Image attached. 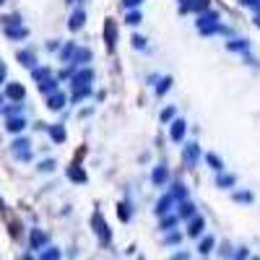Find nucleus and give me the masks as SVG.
<instances>
[{
    "mask_svg": "<svg viewBox=\"0 0 260 260\" xmlns=\"http://www.w3.org/2000/svg\"><path fill=\"white\" fill-rule=\"evenodd\" d=\"M10 151L16 154L18 162H31V138H26V135H18V138L10 141Z\"/></svg>",
    "mask_w": 260,
    "mask_h": 260,
    "instance_id": "1",
    "label": "nucleus"
},
{
    "mask_svg": "<svg viewBox=\"0 0 260 260\" xmlns=\"http://www.w3.org/2000/svg\"><path fill=\"white\" fill-rule=\"evenodd\" d=\"M91 229H94V234L99 237L101 245H109V242H112V229L107 227V221H104V216H101L99 211L91 216Z\"/></svg>",
    "mask_w": 260,
    "mask_h": 260,
    "instance_id": "2",
    "label": "nucleus"
},
{
    "mask_svg": "<svg viewBox=\"0 0 260 260\" xmlns=\"http://www.w3.org/2000/svg\"><path fill=\"white\" fill-rule=\"evenodd\" d=\"M200 159H203V149L198 146V141H190V143H185V149H182V162H185V167L195 169Z\"/></svg>",
    "mask_w": 260,
    "mask_h": 260,
    "instance_id": "3",
    "label": "nucleus"
},
{
    "mask_svg": "<svg viewBox=\"0 0 260 260\" xmlns=\"http://www.w3.org/2000/svg\"><path fill=\"white\" fill-rule=\"evenodd\" d=\"M94 68L91 65H81L78 71L73 73V78H71V88H78V86H91L94 84Z\"/></svg>",
    "mask_w": 260,
    "mask_h": 260,
    "instance_id": "4",
    "label": "nucleus"
},
{
    "mask_svg": "<svg viewBox=\"0 0 260 260\" xmlns=\"http://www.w3.org/2000/svg\"><path fill=\"white\" fill-rule=\"evenodd\" d=\"M206 234V219L200 216V213H195L193 219H187V229H185V237L187 240H200V237Z\"/></svg>",
    "mask_w": 260,
    "mask_h": 260,
    "instance_id": "5",
    "label": "nucleus"
},
{
    "mask_svg": "<svg viewBox=\"0 0 260 260\" xmlns=\"http://www.w3.org/2000/svg\"><path fill=\"white\" fill-rule=\"evenodd\" d=\"M227 50H229L232 55H242V58H250L253 44H250V39H245V37H229Z\"/></svg>",
    "mask_w": 260,
    "mask_h": 260,
    "instance_id": "6",
    "label": "nucleus"
},
{
    "mask_svg": "<svg viewBox=\"0 0 260 260\" xmlns=\"http://www.w3.org/2000/svg\"><path fill=\"white\" fill-rule=\"evenodd\" d=\"M187 135V122L182 117H174L172 122H169V141L172 143H182Z\"/></svg>",
    "mask_w": 260,
    "mask_h": 260,
    "instance_id": "7",
    "label": "nucleus"
},
{
    "mask_svg": "<svg viewBox=\"0 0 260 260\" xmlns=\"http://www.w3.org/2000/svg\"><path fill=\"white\" fill-rule=\"evenodd\" d=\"M84 26H86V10L81 5H76L71 10V16H68V29H71V31H81Z\"/></svg>",
    "mask_w": 260,
    "mask_h": 260,
    "instance_id": "8",
    "label": "nucleus"
},
{
    "mask_svg": "<svg viewBox=\"0 0 260 260\" xmlns=\"http://www.w3.org/2000/svg\"><path fill=\"white\" fill-rule=\"evenodd\" d=\"M219 21H221V13H219V10H213V8H208V10H203L200 16H195V29L213 26V24H219Z\"/></svg>",
    "mask_w": 260,
    "mask_h": 260,
    "instance_id": "9",
    "label": "nucleus"
},
{
    "mask_svg": "<svg viewBox=\"0 0 260 260\" xmlns=\"http://www.w3.org/2000/svg\"><path fill=\"white\" fill-rule=\"evenodd\" d=\"M211 8V0H190L187 5H179V13L187 16V13H193V16H200L203 10H208Z\"/></svg>",
    "mask_w": 260,
    "mask_h": 260,
    "instance_id": "10",
    "label": "nucleus"
},
{
    "mask_svg": "<svg viewBox=\"0 0 260 260\" xmlns=\"http://www.w3.org/2000/svg\"><path fill=\"white\" fill-rule=\"evenodd\" d=\"M94 96V88L91 86H78V88H71V96H68V101L71 104H81V101L91 99Z\"/></svg>",
    "mask_w": 260,
    "mask_h": 260,
    "instance_id": "11",
    "label": "nucleus"
},
{
    "mask_svg": "<svg viewBox=\"0 0 260 260\" xmlns=\"http://www.w3.org/2000/svg\"><path fill=\"white\" fill-rule=\"evenodd\" d=\"M29 245H31V250H42V247H47V245H50L47 232H42V229H31V232H29Z\"/></svg>",
    "mask_w": 260,
    "mask_h": 260,
    "instance_id": "12",
    "label": "nucleus"
},
{
    "mask_svg": "<svg viewBox=\"0 0 260 260\" xmlns=\"http://www.w3.org/2000/svg\"><path fill=\"white\" fill-rule=\"evenodd\" d=\"M174 206H177V203H174L172 193H164L159 200H156V206H154V213H156V216H164V213H169V211H172Z\"/></svg>",
    "mask_w": 260,
    "mask_h": 260,
    "instance_id": "13",
    "label": "nucleus"
},
{
    "mask_svg": "<svg viewBox=\"0 0 260 260\" xmlns=\"http://www.w3.org/2000/svg\"><path fill=\"white\" fill-rule=\"evenodd\" d=\"M174 211H177V216H179V219H182V221H187V219H193V216H195V213H198V208H195V203H193V200H190V198H187V200H179Z\"/></svg>",
    "mask_w": 260,
    "mask_h": 260,
    "instance_id": "14",
    "label": "nucleus"
},
{
    "mask_svg": "<svg viewBox=\"0 0 260 260\" xmlns=\"http://www.w3.org/2000/svg\"><path fill=\"white\" fill-rule=\"evenodd\" d=\"M5 37H8V39H13V42L26 39V37H29V29L21 24V21H16V24H8V26H5Z\"/></svg>",
    "mask_w": 260,
    "mask_h": 260,
    "instance_id": "15",
    "label": "nucleus"
},
{
    "mask_svg": "<svg viewBox=\"0 0 260 260\" xmlns=\"http://www.w3.org/2000/svg\"><path fill=\"white\" fill-rule=\"evenodd\" d=\"M179 219L177 216V211H169V213H164V216H159V229L162 232H172V229H177L179 227Z\"/></svg>",
    "mask_w": 260,
    "mask_h": 260,
    "instance_id": "16",
    "label": "nucleus"
},
{
    "mask_svg": "<svg viewBox=\"0 0 260 260\" xmlns=\"http://www.w3.org/2000/svg\"><path fill=\"white\" fill-rule=\"evenodd\" d=\"M104 42H107V50L109 52L115 50V44H117V26H115V21H112V18L104 21Z\"/></svg>",
    "mask_w": 260,
    "mask_h": 260,
    "instance_id": "17",
    "label": "nucleus"
},
{
    "mask_svg": "<svg viewBox=\"0 0 260 260\" xmlns=\"http://www.w3.org/2000/svg\"><path fill=\"white\" fill-rule=\"evenodd\" d=\"M151 182L159 185V187L169 182V167H167V164H156V167L151 169Z\"/></svg>",
    "mask_w": 260,
    "mask_h": 260,
    "instance_id": "18",
    "label": "nucleus"
},
{
    "mask_svg": "<svg viewBox=\"0 0 260 260\" xmlns=\"http://www.w3.org/2000/svg\"><path fill=\"white\" fill-rule=\"evenodd\" d=\"M213 182H216V187L219 190H232L234 185H237V177L232 174V172H216V179H213Z\"/></svg>",
    "mask_w": 260,
    "mask_h": 260,
    "instance_id": "19",
    "label": "nucleus"
},
{
    "mask_svg": "<svg viewBox=\"0 0 260 260\" xmlns=\"http://www.w3.org/2000/svg\"><path fill=\"white\" fill-rule=\"evenodd\" d=\"M65 104H68V94H63L60 88H58V91H52V94L47 96V107H50L52 112H60Z\"/></svg>",
    "mask_w": 260,
    "mask_h": 260,
    "instance_id": "20",
    "label": "nucleus"
},
{
    "mask_svg": "<svg viewBox=\"0 0 260 260\" xmlns=\"http://www.w3.org/2000/svg\"><path fill=\"white\" fill-rule=\"evenodd\" d=\"M169 193H172L174 203H179V200H187V198H190V190H187V185L182 182V179H174V182H172V187H169Z\"/></svg>",
    "mask_w": 260,
    "mask_h": 260,
    "instance_id": "21",
    "label": "nucleus"
},
{
    "mask_svg": "<svg viewBox=\"0 0 260 260\" xmlns=\"http://www.w3.org/2000/svg\"><path fill=\"white\" fill-rule=\"evenodd\" d=\"M24 128H26V117H21V115H13V117L5 120V130H8L10 135L24 133Z\"/></svg>",
    "mask_w": 260,
    "mask_h": 260,
    "instance_id": "22",
    "label": "nucleus"
},
{
    "mask_svg": "<svg viewBox=\"0 0 260 260\" xmlns=\"http://www.w3.org/2000/svg\"><path fill=\"white\" fill-rule=\"evenodd\" d=\"M26 96V88L21 86V84H5V99L10 101H24Z\"/></svg>",
    "mask_w": 260,
    "mask_h": 260,
    "instance_id": "23",
    "label": "nucleus"
},
{
    "mask_svg": "<svg viewBox=\"0 0 260 260\" xmlns=\"http://www.w3.org/2000/svg\"><path fill=\"white\" fill-rule=\"evenodd\" d=\"M213 247H216V237H211V234H203L200 237V242H198V255H211L213 253Z\"/></svg>",
    "mask_w": 260,
    "mask_h": 260,
    "instance_id": "24",
    "label": "nucleus"
},
{
    "mask_svg": "<svg viewBox=\"0 0 260 260\" xmlns=\"http://www.w3.org/2000/svg\"><path fill=\"white\" fill-rule=\"evenodd\" d=\"M16 60L24 68H29V71H31V68H37V55H34L31 50H18L16 52Z\"/></svg>",
    "mask_w": 260,
    "mask_h": 260,
    "instance_id": "25",
    "label": "nucleus"
},
{
    "mask_svg": "<svg viewBox=\"0 0 260 260\" xmlns=\"http://www.w3.org/2000/svg\"><path fill=\"white\" fill-rule=\"evenodd\" d=\"M182 242H185V232H179V229L164 232V245H167V247H179Z\"/></svg>",
    "mask_w": 260,
    "mask_h": 260,
    "instance_id": "26",
    "label": "nucleus"
},
{
    "mask_svg": "<svg viewBox=\"0 0 260 260\" xmlns=\"http://www.w3.org/2000/svg\"><path fill=\"white\" fill-rule=\"evenodd\" d=\"M172 84H174V81H172L169 76H159V81L154 84V94H156V96H167L169 88H172Z\"/></svg>",
    "mask_w": 260,
    "mask_h": 260,
    "instance_id": "27",
    "label": "nucleus"
},
{
    "mask_svg": "<svg viewBox=\"0 0 260 260\" xmlns=\"http://www.w3.org/2000/svg\"><path fill=\"white\" fill-rule=\"evenodd\" d=\"M133 211H135V208H133L130 200H120V203H117V216H120L122 224H128V221L133 219Z\"/></svg>",
    "mask_w": 260,
    "mask_h": 260,
    "instance_id": "28",
    "label": "nucleus"
},
{
    "mask_svg": "<svg viewBox=\"0 0 260 260\" xmlns=\"http://www.w3.org/2000/svg\"><path fill=\"white\" fill-rule=\"evenodd\" d=\"M91 60H94V52L88 50V47H78V50H76V58H73V63H76L78 68H81V65H88Z\"/></svg>",
    "mask_w": 260,
    "mask_h": 260,
    "instance_id": "29",
    "label": "nucleus"
},
{
    "mask_svg": "<svg viewBox=\"0 0 260 260\" xmlns=\"http://www.w3.org/2000/svg\"><path fill=\"white\" fill-rule=\"evenodd\" d=\"M68 179H71V182H76V185H84L86 182V172L78 164H71L68 167Z\"/></svg>",
    "mask_w": 260,
    "mask_h": 260,
    "instance_id": "30",
    "label": "nucleus"
},
{
    "mask_svg": "<svg viewBox=\"0 0 260 260\" xmlns=\"http://www.w3.org/2000/svg\"><path fill=\"white\" fill-rule=\"evenodd\" d=\"M76 50H78V44H76V42H65L63 47H60V60H63V63H73Z\"/></svg>",
    "mask_w": 260,
    "mask_h": 260,
    "instance_id": "31",
    "label": "nucleus"
},
{
    "mask_svg": "<svg viewBox=\"0 0 260 260\" xmlns=\"http://www.w3.org/2000/svg\"><path fill=\"white\" fill-rule=\"evenodd\" d=\"M232 200L234 203H242V206H250V203H255V195L250 193V190H234Z\"/></svg>",
    "mask_w": 260,
    "mask_h": 260,
    "instance_id": "32",
    "label": "nucleus"
},
{
    "mask_svg": "<svg viewBox=\"0 0 260 260\" xmlns=\"http://www.w3.org/2000/svg\"><path fill=\"white\" fill-rule=\"evenodd\" d=\"M203 159H206V164L213 169V172H221V169H224V162H221V156H219V154L208 151V154H203Z\"/></svg>",
    "mask_w": 260,
    "mask_h": 260,
    "instance_id": "33",
    "label": "nucleus"
},
{
    "mask_svg": "<svg viewBox=\"0 0 260 260\" xmlns=\"http://www.w3.org/2000/svg\"><path fill=\"white\" fill-rule=\"evenodd\" d=\"M39 91L44 94V96H50L52 91H58V78H44V81H39Z\"/></svg>",
    "mask_w": 260,
    "mask_h": 260,
    "instance_id": "34",
    "label": "nucleus"
},
{
    "mask_svg": "<svg viewBox=\"0 0 260 260\" xmlns=\"http://www.w3.org/2000/svg\"><path fill=\"white\" fill-rule=\"evenodd\" d=\"M50 141H55V143H65V125H50Z\"/></svg>",
    "mask_w": 260,
    "mask_h": 260,
    "instance_id": "35",
    "label": "nucleus"
},
{
    "mask_svg": "<svg viewBox=\"0 0 260 260\" xmlns=\"http://www.w3.org/2000/svg\"><path fill=\"white\" fill-rule=\"evenodd\" d=\"M141 21H143V13H141L138 8H133V10H128V13H125V24L128 26H138Z\"/></svg>",
    "mask_w": 260,
    "mask_h": 260,
    "instance_id": "36",
    "label": "nucleus"
},
{
    "mask_svg": "<svg viewBox=\"0 0 260 260\" xmlns=\"http://www.w3.org/2000/svg\"><path fill=\"white\" fill-rule=\"evenodd\" d=\"M52 76V71H50V68H42V65H37V68H31V78H34V81H44V78H50Z\"/></svg>",
    "mask_w": 260,
    "mask_h": 260,
    "instance_id": "37",
    "label": "nucleus"
},
{
    "mask_svg": "<svg viewBox=\"0 0 260 260\" xmlns=\"http://www.w3.org/2000/svg\"><path fill=\"white\" fill-rule=\"evenodd\" d=\"M63 253L58 250V247H42V250H39V258L42 260H58Z\"/></svg>",
    "mask_w": 260,
    "mask_h": 260,
    "instance_id": "38",
    "label": "nucleus"
},
{
    "mask_svg": "<svg viewBox=\"0 0 260 260\" xmlns=\"http://www.w3.org/2000/svg\"><path fill=\"white\" fill-rule=\"evenodd\" d=\"M174 117H177V107H174V104L164 107V109H162V115H159V120H162V122H172Z\"/></svg>",
    "mask_w": 260,
    "mask_h": 260,
    "instance_id": "39",
    "label": "nucleus"
},
{
    "mask_svg": "<svg viewBox=\"0 0 260 260\" xmlns=\"http://www.w3.org/2000/svg\"><path fill=\"white\" fill-rule=\"evenodd\" d=\"M130 42H133V47H135V50H146V37H141V34H133Z\"/></svg>",
    "mask_w": 260,
    "mask_h": 260,
    "instance_id": "40",
    "label": "nucleus"
},
{
    "mask_svg": "<svg viewBox=\"0 0 260 260\" xmlns=\"http://www.w3.org/2000/svg\"><path fill=\"white\" fill-rule=\"evenodd\" d=\"M120 3H122V8H125V10H133V8H141L146 0H120Z\"/></svg>",
    "mask_w": 260,
    "mask_h": 260,
    "instance_id": "41",
    "label": "nucleus"
},
{
    "mask_svg": "<svg viewBox=\"0 0 260 260\" xmlns=\"http://www.w3.org/2000/svg\"><path fill=\"white\" fill-rule=\"evenodd\" d=\"M39 172H55V159H44V162H39Z\"/></svg>",
    "mask_w": 260,
    "mask_h": 260,
    "instance_id": "42",
    "label": "nucleus"
},
{
    "mask_svg": "<svg viewBox=\"0 0 260 260\" xmlns=\"http://www.w3.org/2000/svg\"><path fill=\"white\" fill-rule=\"evenodd\" d=\"M5 117H13V115H21V107H16V104H10V107H3L0 109Z\"/></svg>",
    "mask_w": 260,
    "mask_h": 260,
    "instance_id": "43",
    "label": "nucleus"
},
{
    "mask_svg": "<svg viewBox=\"0 0 260 260\" xmlns=\"http://www.w3.org/2000/svg\"><path fill=\"white\" fill-rule=\"evenodd\" d=\"M219 255H224V258H234L232 245H221V247H219Z\"/></svg>",
    "mask_w": 260,
    "mask_h": 260,
    "instance_id": "44",
    "label": "nucleus"
},
{
    "mask_svg": "<svg viewBox=\"0 0 260 260\" xmlns=\"http://www.w3.org/2000/svg\"><path fill=\"white\" fill-rule=\"evenodd\" d=\"M234 258L240 260V258H250V250H247V247H237L234 250Z\"/></svg>",
    "mask_w": 260,
    "mask_h": 260,
    "instance_id": "45",
    "label": "nucleus"
},
{
    "mask_svg": "<svg viewBox=\"0 0 260 260\" xmlns=\"http://www.w3.org/2000/svg\"><path fill=\"white\" fill-rule=\"evenodd\" d=\"M240 3H242L245 8H250V10H255V8H260V0H240Z\"/></svg>",
    "mask_w": 260,
    "mask_h": 260,
    "instance_id": "46",
    "label": "nucleus"
},
{
    "mask_svg": "<svg viewBox=\"0 0 260 260\" xmlns=\"http://www.w3.org/2000/svg\"><path fill=\"white\" fill-rule=\"evenodd\" d=\"M60 47H63V44H60L58 39H50V42H47V50H50V52H58Z\"/></svg>",
    "mask_w": 260,
    "mask_h": 260,
    "instance_id": "47",
    "label": "nucleus"
},
{
    "mask_svg": "<svg viewBox=\"0 0 260 260\" xmlns=\"http://www.w3.org/2000/svg\"><path fill=\"white\" fill-rule=\"evenodd\" d=\"M253 24L260 29V8H255V16H253Z\"/></svg>",
    "mask_w": 260,
    "mask_h": 260,
    "instance_id": "48",
    "label": "nucleus"
},
{
    "mask_svg": "<svg viewBox=\"0 0 260 260\" xmlns=\"http://www.w3.org/2000/svg\"><path fill=\"white\" fill-rule=\"evenodd\" d=\"M177 3H179V5H187V3H190V0H177Z\"/></svg>",
    "mask_w": 260,
    "mask_h": 260,
    "instance_id": "49",
    "label": "nucleus"
},
{
    "mask_svg": "<svg viewBox=\"0 0 260 260\" xmlns=\"http://www.w3.org/2000/svg\"><path fill=\"white\" fill-rule=\"evenodd\" d=\"M3 99H5V94H0V104H3Z\"/></svg>",
    "mask_w": 260,
    "mask_h": 260,
    "instance_id": "50",
    "label": "nucleus"
},
{
    "mask_svg": "<svg viewBox=\"0 0 260 260\" xmlns=\"http://www.w3.org/2000/svg\"><path fill=\"white\" fill-rule=\"evenodd\" d=\"M3 3H5V0H0V5H3Z\"/></svg>",
    "mask_w": 260,
    "mask_h": 260,
    "instance_id": "51",
    "label": "nucleus"
}]
</instances>
